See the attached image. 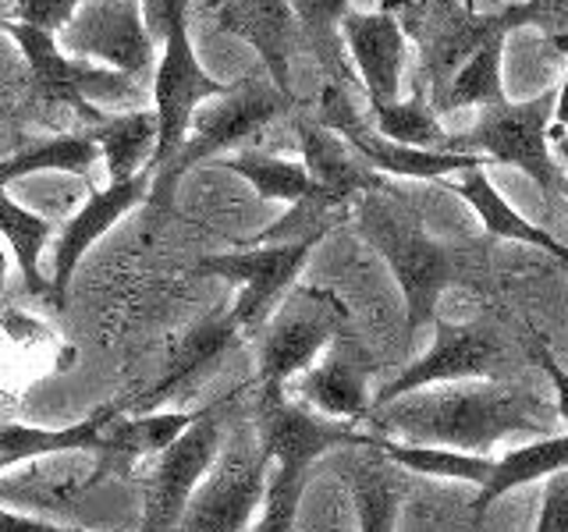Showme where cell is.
Masks as SVG:
<instances>
[{"label": "cell", "instance_id": "obj_1", "mask_svg": "<svg viewBox=\"0 0 568 532\" xmlns=\"http://www.w3.org/2000/svg\"><path fill=\"white\" fill-rule=\"evenodd\" d=\"M366 419H373V437L487 454L511 433L547 437L565 419V405L511 380H466L413 390L369 408Z\"/></svg>", "mask_w": 568, "mask_h": 532}, {"label": "cell", "instance_id": "obj_2", "mask_svg": "<svg viewBox=\"0 0 568 532\" xmlns=\"http://www.w3.org/2000/svg\"><path fill=\"white\" fill-rule=\"evenodd\" d=\"M381 192H366L355 206V224L359 235L377 248V256L387 263L390 277L398 280L405 295V324L408 330H423L434 324L444 291L455 284L473 280L479 259L452 242H437L426 235L413 213H405Z\"/></svg>", "mask_w": 568, "mask_h": 532}, {"label": "cell", "instance_id": "obj_3", "mask_svg": "<svg viewBox=\"0 0 568 532\" xmlns=\"http://www.w3.org/2000/svg\"><path fill=\"white\" fill-rule=\"evenodd\" d=\"M288 106H295L292 96H284L271 79H256V75H245L242 82L224 89L221 96H213V103H200L189 121V135L182 142V150H178L174 164L150 182L146 203L156 209H168L174 203L178 182L192 167L242 146L256 132H263L277 114L288 111Z\"/></svg>", "mask_w": 568, "mask_h": 532}, {"label": "cell", "instance_id": "obj_4", "mask_svg": "<svg viewBox=\"0 0 568 532\" xmlns=\"http://www.w3.org/2000/svg\"><path fill=\"white\" fill-rule=\"evenodd\" d=\"M515 369H519V351H515L511 337L501 327L487 324V319L448 324V319L434 316V345L416 362H408L395 380H387L369 398V408H381L423 387L466 380H511Z\"/></svg>", "mask_w": 568, "mask_h": 532}, {"label": "cell", "instance_id": "obj_5", "mask_svg": "<svg viewBox=\"0 0 568 532\" xmlns=\"http://www.w3.org/2000/svg\"><path fill=\"white\" fill-rule=\"evenodd\" d=\"M561 96L558 85H550L544 96L526 100V103H494L484 106L476 129L448 135L444 150L448 153H469V156H490L497 164L519 167L537 182L550 203H558V195L565 192V171L558 164V156L547 146V124L555 117V103Z\"/></svg>", "mask_w": 568, "mask_h": 532}, {"label": "cell", "instance_id": "obj_6", "mask_svg": "<svg viewBox=\"0 0 568 532\" xmlns=\"http://www.w3.org/2000/svg\"><path fill=\"white\" fill-rule=\"evenodd\" d=\"M271 461H266L253 426H239L221 443L203 483L192 490L178 532H248L256 522Z\"/></svg>", "mask_w": 568, "mask_h": 532}, {"label": "cell", "instance_id": "obj_7", "mask_svg": "<svg viewBox=\"0 0 568 532\" xmlns=\"http://www.w3.org/2000/svg\"><path fill=\"white\" fill-rule=\"evenodd\" d=\"M402 4V32L419 43V71L430 79V111L455 79V71L494 35L511 32L508 8L497 14H473L458 0H387L384 11Z\"/></svg>", "mask_w": 568, "mask_h": 532}, {"label": "cell", "instance_id": "obj_8", "mask_svg": "<svg viewBox=\"0 0 568 532\" xmlns=\"http://www.w3.org/2000/svg\"><path fill=\"white\" fill-rule=\"evenodd\" d=\"M11 40L22 50V58L29 61L32 71V85L47 103H61L71 106L79 117H85L89 124H100L103 111L93 106V100H114L129 111H139L142 103V85L129 75H121L114 68H93L89 61H75L68 53L58 50V40L40 29H29L22 22H4V29Z\"/></svg>", "mask_w": 568, "mask_h": 532}, {"label": "cell", "instance_id": "obj_9", "mask_svg": "<svg viewBox=\"0 0 568 532\" xmlns=\"http://www.w3.org/2000/svg\"><path fill=\"white\" fill-rule=\"evenodd\" d=\"M316 245L320 242L248 245L239 248V253H213L195 263V274L239 284L242 291L235 298V306L227 309V319L239 327L242 337H253L274 319L284 295L295 288L298 274L306 270Z\"/></svg>", "mask_w": 568, "mask_h": 532}, {"label": "cell", "instance_id": "obj_10", "mask_svg": "<svg viewBox=\"0 0 568 532\" xmlns=\"http://www.w3.org/2000/svg\"><path fill=\"white\" fill-rule=\"evenodd\" d=\"M274 316L277 319H271L260 330L263 334L260 359H256L260 398L284 395V383H292L298 372H306L320 359V351L345 327L342 301L327 291H302Z\"/></svg>", "mask_w": 568, "mask_h": 532}, {"label": "cell", "instance_id": "obj_11", "mask_svg": "<svg viewBox=\"0 0 568 532\" xmlns=\"http://www.w3.org/2000/svg\"><path fill=\"white\" fill-rule=\"evenodd\" d=\"M227 408L231 398L203 405L189 422V430L153 458L146 501H142V532H178L192 490L203 483L206 469L213 466V458H217L224 443Z\"/></svg>", "mask_w": 568, "mask_h": 532}, {"label": "cell", "instance_id": "obj_12", "mask_svg": "<svg viewBox=\"0 0 568 532\" xmlns=\"http://www.w3.org/2000/svg\"><path fill=\"white\" fill-rule=\"evenodd\" d=\"M227 85L217 79H210L200 68L189 43V22L171 25L168 40L160 43V61L153 68V117H156V146L150 156L153 177L164 174L182 142L189 135V121L195 114V106L221 96Z\"/></svg>", "mask_w": 568, "mask_h": 532}, {"label": "cell", "instance_id": "obj_13", "mask_svg": "<svg viewBox=\"0 0 568 532\" xmlns=\"http://www.w3.org/2000/svg\"><path fill=\"white\" fill-rule=\"evenodd\" d=\"M61 50L68 58H97L129 79H146L156 68V43L142 25L139 0H93L82 4L61 29Z\"/></svg>", "mask_w": 568, "mask_h": 532}, {"label": "cell", "instance_id": "obj_14", "mask_svg": "<svg viewBox=\"0 0 568 532\" xmlns=\"http://www.w3.org/2000/svg\"><path fill=\"white\" fill-rule=\"evenodd\" d=\"M253 430L271 469L288 472H310L313 461L337 448H369L373 443V433H359L352 422L327 419L284 395L260 398Z\"/></svg>", "mask_w": 568, "mask_h": 532}, {"label": "cell", "instance_id": "obj_15", "mask_svg": "<svg viewBox=\"0 0 568 532\" xmlns=\"http://www.w3.org/2000/svg\"><path fill=\"white\" fill-rule=\"evenodd\" d=\"M150 182H153L150 167L142 174H135V177H129V182H111L106 188L89 195L85 206L61 227L58 245H53V266H50V277H47L50 291H53V306H58V309H64L71 274H75V266L82 263V256L124 217V213L146 200Z\"/></svg>", "mask_w": 568, "mask_h": 532}, {"label": "cell", "instance_id": "obj_16", "mask_svg": "<svg viewBox=\"0 0 568 532\" xmlns=\"http://www.w3.org/2000/svg\"><path fill=\"white\" fill-rule=\"evenodd\" d=\"M239 327L231 324L227 313L210 316L203 324H195L182 341H178L174 355L168 359L164 377H156L142 395H135L132 401H118L121 412H160L168 401H174L178 395H185L192 383H203L213 369L221 366V359L239 345Z\"/></svg>", "mask_w": 568, "mask_h": 532}, {"label": "cell", "instance_id": "obj_17", "mask_svg": "<svg viewBox=\"0 0 568 532\" xmlns=\"http://www.w3.org/2000/svg\"><path fill=\"white\" fill-rule=\"evenodd\" d=\"M369 355L355 341H342V334H337V345L327 359L313 362L295 377V395L320 416L359 422L369 416Z\"/></svg>", "mask_w": 568, "mask_h": 532}, {"label": "cell", "instance_id": "obj_18", "mask_svg": "<svg viewBox=\"0 0 568 532\" xmlns=\"http://www.w3.org/2000/svg\"><path fill=\"white\" fill-rule=\"evenodd\" d=\"M217 29L239 35L260 53V61L284 96H292V50H295V14L288 0H221Z\"/></svg>", "mask_w": 568, "mask_h": 532}, {"label": "cell", "instance_id": "obj_19", "mask_svg": "<svg viewBox=\"0 0 568 532\" xmlns=\"http://www.w3.org/2000/svg\"><path fill=\"white\" fill-rule=\"evenodd\" d=\"M337 29L345 32V43L363 75V93L369 106L398 100V82L405 68V32L398 25V18L390 11H377V14L345 11Z\"/></svg>", "mask_w": 568, "mask_h": 532}, {"label": "cell", "instance_id": "obj_20", "mask_svg": "<svg viewBox=\"0 0 568 532\" xmlns=\"http://www.w3.org/2000/svg\"><path fill=\"white\" fill-rule=\"evenodd\" d=\"M295 135H298V150H302V167H306L313 182L324 192H331L334 200L348 203L352 195H366V192L384 188L381 177L348 150V142L327 132L324 124H316L313 117H298Z\"/></svg>", "mask_w": 568, "mask_h": 532}, {"label": "cell", "instance_id": "obj_21", "mask_svg": "<svg viewBox=\"0 0 568 532\" xmlns=\"http://www.w3.org/2000/svg\"><path fill=\"white\" fill-rule=\"evenodd\" d=\"M118 416H124L118 401L97 408L93 416L71 426H26V422H0V454L14 458V466H29V461L58 458V454H75V451H97L103 430Z\"/></svg>", "mask_w": 568, "mask_h": 532}, {"label": "cell", "instance_id": "obj_22", "mask_svg": "<svg viewBox=\"0 0 568 532\" xmlns=\"http://www.w3.org/2000/svg\"><path fill=\"white\" fill-rule=\"evenodd\" d=\"M565 466H568V433L565 430L532 440L519 451H508L505 458H494L484 487L476 490V501H473L476 525L484 522V514L501 501L505 493L529 487V483H544V479L565 472Z\"/></svg>", "mask_w": 568, "mask_h": 532}, {"label": "cell", "instance_id": "obj_23", "mask_svg": "<svg viewBox=\"0 0 568 532\" xmlns=\"http://www.w3.org/2000/svg\"><path fill=\"white\" fill-rule=\"evenodd\" d=\"M458 182H452V192H458L462 200L473 206V213L484 224V231L490 238H505V242H519L529 248H540V253H550L555 259H565V245L544 231L540 224L526 221L519 209H515L501 192L490 185V177L484 174V167H469L455 174Z\"/></svg>", "mask_w": 568, "mask_h": 532}, {"label": "cell", "instance_id": "obj_24", "mask_svg": "<svg viewBox=\"0 0 568 532\" xmlns=\"http://www.w3.org/2000/svg\"><path fill=\"white\" fill-rule=\"evenodd\" d=\"M195 412H142V416H118L100 437L103 469H132L139 461L156 458L160 451L174 443L189 430Z\"/></svg>", "mask_w": 568, "mask_h": 532}, {"label": "cell", "instance_id": "obj_25", "mask_svg": "<svg viewBox=\"0 0 568 532\" xmlns=\"http://www.w3.org/2000/svg\"><path fill=\"white\" fill-rule=\"evenodd\" d=\"M85 135L100 146L111 182H129L150 167L156 146V117L153 111H124L118 117H103L100 124H85Z\"/></svg>", "mask_w": 568, "mask_h": 532}, {"label": "cell", "instance_id": "obj_26", "mask_svg": "<svg viewBox=\"0 0 568 532\" xmlns=\"http://www.w3.org/2000/svg\"><path fill=\"white\" fill-rule=\"evenodd\" d=\"M53 235V224L40 213H32L29 206H18L11 195L0 188V242L8 245L11 259L18 263L26 280V291L29 295H40L53 306V291H50V280L43 277V248Z\"/></svg>", "mask_w": 568, "mask_h": 532}, {"label": "cell", "instance_id": "obj_27", "mask_svg": "<svg viewBox=\"0 0 568 532\" xmlns=\"http://www.w3.org/2000/svg\"><path fill=\"white\" fill-rule=\"evenodd\" d=\"M369 448H377L384 458H390L395 466L416 475L455 479V483H469L476 490L484 487V479L494 466V458L487 454H466L452 448H430V443H405V440H387V437H373Z\"/></svg>", "mask_w": 568, "mask_h": 532}, {"label": "cell", "instance_id": "obj_28", "mask_svg": "<svg viewBox=\"0 0 568 532\" xmlns=\"http://www.w3.org/2000/svg\"><path fill=\"white\" fill-rule=\"evenodd\" d=\"M288 4H292L295 22H302V29H306L310 43L316 50V61L327 71V82L348 89L355 96L359 82H355L352 68L345 61L342 29H337V22H342L348 11V0H288Z\"/></svg>", "mask_w": 568, "mask_h": 532}, {"label": "cell", "instance_id": "obj_29", "mask_svg": "<svg viewBox=\"0 0 568 532\" xmlns=\"http://www.w3.org/2000/svg\"><path fill=\"white\" fill-rule=\"evenodd\" d=\"M221 167L245 177L248 185L256 188L260 200H271V203H302L310 195L324 192L313 177L306 174L302 164H292V160H281V156H266V153H239V156H224ZM331 195V192H327ZM342 203V200H337Z\"/></svg>", "mask_w": 568, "mask_h": 532}, {"label": "cell", "instance_id": "obj_30", "mask_svg": "<svg viewBox=\"0 0 568 532\" xmlns=\"http://www.w3.org/2000/svg\"><path fill=\"white\" fill-rule=\"evenodd\" d=\"M501 47L505 35H494L455 71V79L434 103V114H452L458 106H494L505 100L501 89Z\"/></svg>", "mask_w": 568, "mask_h": 532}, {"label": "cell", "instance_id": "obj_31", "mask_svg": "<svg viewBox=\"0 0 568 532\" xmlns=\"http://www.w3.org/2000/svg\"><path fill=\"white\" fill-rule=\"evenodd\" d=\"M93 164H100V146L85 132L82 135L47 139V142H40V146H29L22 153L0 160V188H4L8 182H14V177L43 174V171H61V174L89 177Z\"/></svg>", "mask_w": 568, "mask_h": 532}, {"label": "cell", "instance_id": "obj_32", "mask_svg": "<svg viewBox=\"0 0 568 532\" xmlns=\"http://www.w3.org/2000/svg\"><path fill=\"white\" fill-rule=\"evenodd\" d=\"M373 117V132L398 142V146H413V150H444V135L437 114L430 111V103L423 96V85H416L413 100H390L381 106H369Z\"/></svg>", "mask_w": 568, "mask_h": 532}, {"label": "cell", "instance_id": "obj_33", "mask_svg": "<svg viewBox=\"0 0 568 532\" xmlns=\"http://www.w3.org/2000/svg\"><path fill=\"white\" fill-rule=\"evenodd\" d=\"M355 525L359 532H395L398 529V493L377 469H355L352 479Z\"/></svg>", "mask_w": 568, "mask_h": 532}, {"label": "cell", "instance_id": "obj_34", "mask_svg": "<svg viewBox=\"0 0 568 532\" xmlns=\"http://www.w3.org/2000/svg\"><path fill=\"white\" fill-rule=\"evenodd\" d=\"M302 490H306V472L271 469L260 514H256V522L248 525V532H295Z\"/></svg>", "mask_w": 568, "mask_h": 532}, {"label": "cell", "instance_id": "obj_35", "mask_svg": "<svg viewBox=\"0 0 568 532\" xmlns=\"http://www.w3.org/2000/svg\"><path fill=\"white\" fill-rule=\"evenodd\" d=\"M511 29L519 25H537L555 40L558 50H565V32H568V0H526V4L508 8Z\"/></svg>", "mask_w": 568, "mask_h": 532}, {"label": "cell", "instance_id": "obj_36", "mask_svg": "<svg viewBox=\"0 0 568 532\" xmlns=\"http://www.w3.org/2000/svg\"><path fill=\"white\" fill-rule=\"evenodd\" d=\"M82 4H93V0H14L11 22H22L29 29L58 35L68 25V18L75 14Z\"/></svg>", "mask_w": 568, "mask_h": 532}, {"label": "cell", "instance_id": "obj_37", "mask_svg": "<svg viewBox=\"0 0 568 532\" xmlns=\"http://www.w3.org/2000/svg\"><path fill=\"white\" fill-rule=\"evenodd\" d=\"M139 11L153 43H164L171 25L189 22V0H139Z\"/></svg>", "mask_w": 568, "mask_h": 532}, {"label": "cell", "instance_id": "obj_38", "mask_svg": "<svg viewBox=\"0 0 568 532\" xmlns=\"http://www.w3.org/2000/svg\"><path fill=\"white\" fill-rule=\"evenodd\" d=\"M532 532H568V483H565L561 472L547 479L540 519H537V529Z\"/></svg>", "mask_w": 568, "mask_h": 532}, {"label": "cell", "instance_id": "obj_39", "mask_svg": "<svg viewBox=\"0 0 568 532\" xmlns=\"http://www.w3.org/2000/svg\"><path fill=\"white\" fill-rule=\"evenodd\" d=\"M0 532H75V529H64V525H58V522L32 519V514L4 511V508H0Z\"/></svg>", "mask_w": 568, "mask_h": 532}, {"label": "cell", "instance_id": "obj_40", "mask_svg": "<svg viewBox=\"0 0 568 532\" xmlns=\"http://www.w3.org/2000/svg\"><path fill=\"white\" fill-rule=\"evenodd\" d=\"M8 266H11V253H8V245L0 242V291L8 288Z\"/></svg>", "mask_w": 568, "mask_h": 532}, {"label": "cell", "instance_id": "obj_41", "mask_svg": "<svg viewBox=\"0 0 568 532\" xmlns=\"http://www.w3.org/2000/svg\"><path fill=\"white\" fill-rule=\"evenodd\" d=\"M8 469H14V458H8V454H0V472H8Z\"/></svg>", "mask_w": 568, "mask_h": 532}, {"label": "cell", "instance_id": "obj_42", "mask_svg": "<svg viewBox=\"0 0 568 532\" xmlns=\"http://www.w3.org/2000/svg\"><path fill=\"white\" fill-rule=\"evenodd\" d=\"M4 22H8V14H4V8H0V29H4Z\"/></svg>", "mask_w": 568, "mask_h": 532}]
</instances>
